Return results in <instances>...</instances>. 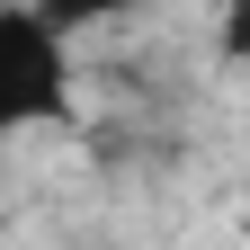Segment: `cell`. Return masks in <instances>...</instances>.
I'll use <instances>...</instances> for the list:
<instances>
[{
	"label": "cell",
	"mask_w": 250,
	"mask_h": 250,
	"mask_svg": "<svg viewBox=\"0 0 250 250\" xmlns=\"http://www.w3.org/2000/svg\"><path fill=\"white\" fill-rule=\"evenodd\" d=\"M72 116V27H54L36 0L0 9V134H36Z\"/></svg>",
	"instance_id": "cell-1"
},
{
	"label": "cell",
	"mask_w": 250,
	"mask_h": 250,
	"mask_svg": "<svg viewBox=\"0 0 250 250\" xmlns=\"http://www.w3.org/2000/svg\"><path fill=\"white\" fill-rule=\"evenodd\" d=\"M36 9L54 18V27H107V18H134V9H152V0H36Z\"/></svg>",
	"instance_id": "cell-2"
},
{
	"label": "cell",
	"mask_w": 250,
	"mask_h": 250,
	"mask_svg": "<svg viewBox=\"0 0 250 250\" xmlns=\"http://www.w3.org/2000/svg\"><path fill=\"white\" fill-rule=\"evenodd\" d=\"M214 54H224L232 72H250V0H224V9H214Z\"/></svg>",
	"instance_id": "cell-3"
}]
</instances>
